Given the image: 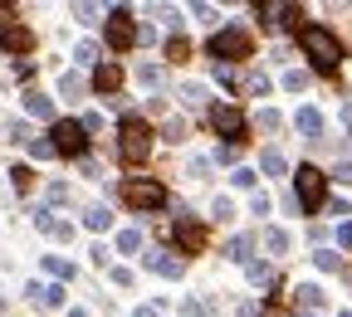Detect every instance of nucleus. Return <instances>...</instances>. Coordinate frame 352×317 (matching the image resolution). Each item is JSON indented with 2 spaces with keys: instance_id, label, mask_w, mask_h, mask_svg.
I'll return each instance as SVG.
<instances>
[{
  "instance_id": "nucleus-1",
  "label": "nucleus",
  "mask_w": 352,
  "mask_h": 317,
  "mask_svg": "<svg viewBox=\"0 0 352 317\" xmlns=\"http://www.w3.org/2000/svg\"><path fill=\"white\" fill-rule=\"evenodd\" d=\"M298 44H303V54L314 59L318 73H333V69L342 64V44H338V34H328L323 25H303V30H298Z\"/></svg>"
},
{
  "instance_id": "nucleus-2",
  "label": "nucleus",
  "mask_w": 352,
  "mask_h": 317,
  "mask_svg": "<svg viewBox=\"0 0 352 317\" xmlns=\"http://www.w3.org/2000/svg\"><path fill=\"white\" fill-rule=\"evenodd\" d=\"M118 137H122V156H127V161H147V152H152V127H147L142 117H122Z\"/></svg>"
},
{
  "instance_id": "nucleus-3",
  "label": "nucleus",
  "mask_w": 352,
  "mask_h": 317,
  "mask_svg": "<svg viewBox=\"0 0 352 317\" xmlns=\"http://www.w3.org/2000/svg\"><path fill=\"white\" fill-rule=\"evenodd\" d=\"M210 54H215V64H235V59H250V34L245 30H220V34H210Z\"/></svg>"
},
{
  "instance_id": "nucleus-4",
  "label": "nucleus",
  "mask_w": 352,
  "mask_h": 317,
  "mask_svg": "<svg viewBox=\"0 0 352 317\" xmlns=\"http://www.w3.org/2000/svg\"><path fill=\"white\" fill-rule=\"evenodd\" d=\"M50 142H54L64 156L88 161V132H83V122H54V127H50Z\"/></svg>"
},
{
  "instance_id": "nucleus-5",
  "label": "nucleus",
  "mask_w": 352,
  "mask_h": 317,
  "mask_svg": "<svg viewBox=\"0 0 352 317\" xmlns=\"http://www.w3.org/2000/svg\"><path fill=\"white\" fill-rule=\"evenodd\" d=\"M323 196H328L323 171H318V166H298V205L314 215V210H323Z\"/></svg>"
},
{
  "instance_id": "nucleus-6",
  "label": "nucleus",
  "mask_w": 352,
  "mask_h": 317,
  "mask_svg": "<svg viewBox=\"0 0 352 317\" xmlns=\"http://www.w3.org/2000/svg\"><path fill=\"white\" fill-rule=\"evenodd\" d=\"M108 44L113 49H132V44H138V25H132V15L122 5L108 10Z\"/></svg>"
},
{
  "instance_id": "nucleus-7",
  "label": "nucleus",
  "mask_w": 352,
  "mask_h": 317,
  "mask_svg": "<svg viewBox=\"0 0 352 317\" xmlns=\"http://www.w3.org/2000/svg\"><path fill=\"white\" fill-rule=\"evenodd\" d=\"M210 127L220 132V137L240 142V137H245V113H240V108H230V103H220V108H210Z\"/></svg>"
},
{
  "instance_id": "nucleus-8",
  "label": "nucleus",
  "mask_w": 352,
  "mask_h": 317,
  "mask_svg": "<svg viewBox=\"0 0 352 317\" xmlns=\"http://www.w3.org/2000/svg\"><path fill=\"white\" fill-rule=\"evenodd\" d=\"M127 205L132 210H157V205H166V191L157 180H127Z\"/></svg>"
},
{
  "instance_id": "nucleus-9",
  "label": "nucleus",
  "mask_w": 352,
  "mask_h": 317,
  "mask_svg": "<svg viewBox=\"0 0 352 317\" xmlns=\"http://www.w3.org/2000/svg\"><path fill=\"white\" fill-rule=\"evenodd\" d=\"M171 235H176V244H182L186 254H201V249H206V230H201V224H196L191 215L176 220V224H171Z\"/></svg>"
},
{
  "instance_id": "nucleus-10",
  "label": "nucleus",
  "mask_w": 352,
  "mask_h": 317,
  "mask_svg": "<svg viewBox=\"0 0 352 317\" xmlns=\"http://www.w3.org/2000/svg\"><path fill=\"white\" fill-rule=\"evenodd\" d=\"M142 263L152 274H162V279H182V259L176 254H142Z\"/></svg>"
},
{
  "instance_id": "nucleus-11",
  "label": "nucleus",
  "mask_w": 352,
  "mask_h": 317,
  "mask_svg": "<svg viewBox=\"0 0 352 317\" xmlns=\"http://www.w3.org/2000/svg\"><path fill=\"white\" fill-rule=\"evenodd\" d=\"M294 127L303 132L308 142H318V132H323V113L318 108H298V117H294Z\"/></svg>"
},
{
  "instance_id": "nucleus-12",
  "label": "nucleus",
  "mask_w": 352,
  "mask_h": 317,
  "mask_svg": "<svg viewBox=\"0 0 352 317\" xmlns=\"http://www.w3.org/2000/svg\"><path fill=\"white\" fill-rule=\"evenodd\" d=\"M94 83H98V93H108V98H118V83H122V69H118V64H98V73H94Z\"/></svg>"
},
{
  "instance_id": "nucleus-13",
  "label": "nucleus",
  "mask_w": 352,
  "mask_h": 317,
  "mask_svg": "<svg viewBox=\"0 0 352 317\" xmlns=\"http://www.w3.org/2000/svg\"><path fill=\"white\" fill-rule=\"evenodd\" d=\"M298 10L294 5H284V0H264V5H259V20L264 25H284V20H294Z\"/></svg>"
},
{
  "instance_id": "nucleus-14",
  "label": "nucleus",
  "mask_w": 352,
  "mask_h": 317,
  "mask_svg": "<svg viewBox=\"0 0 352 317\" xmlns=\"http://www.w3.org/2000/svg\"><path fill=\"white\" fill-rule=\"evenodd\" d=\"M25 293H30L34 303H44V307H59V303H64V283H50V288H44V283H30Z\"/></svg>"
},
{
  "instance_id": "nucleus-15",
  "label": "nucleus",
  "mask_w": 352,
  "mask_h": 317,
  "mask_svg": "<svg viewBox=\"0 0 352 317\" xmlns=\"http://www.w3.org/2000/svg\"><path fill=\"white\" fill-rule=\"evenodd\" d=\"M34 224H39L44 235H54V239H69V224L54 220V210H34Z\"/></svg>"
},
{
  "instance_id": "nucleus-16",
  "label": "nucleus",
  "mask_w": 352,
  "mask_h": 317,
  "mask_svg": "<svg viewBox=\"0 0 352 317\" xmlns=\"http://www.w3.org/2000/svg\"><path fill=\"white\" fill-rule=\"evenodd\" d=\"M0 44H6L10 54H25V49H30V30H20V25H6V34H0Z\"/></svg>"
},
{
  "instance_id": "nucleus-17",
  "label": "nucleus",
  "mask_w": 352,
  "mask_h": 317,
  "mask_svg": "<svg viewBox=\"0 0 352 317\" xmlns=\"http://www.w3.org/2000/svg\"><path fill=\"white\" fill-rule=\"evenodd\" d=\"M25 113H30V117H44V122H50V117H54V103L44 98V93H25Z\"/></svg>"
},
{
  "instance_id": "nucleus-18",
  "label": "nucleus",
  "mask_w": 352,
  "mask_h": 317,
  "mask_svg": "<svg viewBox=\"0 0 352 317\" xmlns=\"http://www.w3.org/2000/svg\"><path fill=\"white\" fill-rule=\"evenodd\" d=\"M83 224H88V230H98V235H103V230H108V224H113V210H108V205H88V215H83Z\"/></svg>"
},
{
  "instance_id": "nucleus-19",
  "label": "nucleus",
  "mask_w": 352,
  "mask_h": 317,
  "mask_svg": "<svg viewBox=\"0 0 352 317\" xmlns=\"http://www.w3.org/2000/svg\"><path fill=\"white\" fill-rule=\"evenodd\" d=\"M182 103H186V108H206V103H210L206 83H182Z\"/></svg>"
},
{
  "instance_id": "nucleus-20",
  "label": "nucleus",
  "mask_w": 352,
  "mask_h": 317,
  "mask_svg": "<svg viewBox=\"0 0 352 317\" xmlns=\"http://www.w3.org/2000/svg\"><path fill=\"white\" fill-rule=\"evenodd\" d=\"M74 59H78V64H103V49H98L94 39H78V44H74Z\"/></svg>"
},
{
  "instance_id": "nucleus-21",
  "label": "nucleus",
  "mask_w": 352,
  "mask_h": 317,
  "mask_svg": "<svg viewBox=\"0 0 352 317\" xmlns=\"http://www.w3.org/2000/svg\"><path fill=\"white\" fill-rule=\"evenodd\" d=\"M298 303H303V312L323 307V288H318V283H298Z\"/></svg>"
},
{
  "instance_id": "nucleus-22",
  "label": "nucleus",
  "mask_w": 352,
  "mask_h": 317,
  "mask_svg": "<svg viewBox=\"0 0 352 317\" xmlns=\"http://www.w3.org/2000/svg\"><path fill=\"white\" fill-rule=\"evenodd\" d=\"M30 156H34V161H50V156H59V147H54L50 137H30Z\"/></svg>"
},
{
  "instance_id": "nucleus-23",
  "label": "nucleus",
  "mask_w": 352,
  "mask_h": 317,
  "mask_svg": "<svg viewBox=\"0 0 352 317\" xmlns=\"http://www.w3.org/2000/svg\"><path fill=\"white\" fill-rule=\"evenodd\" d=\"M259 171H264V176H284V156H279L274 147H270V152H259Z\"/></svg>"
},
{
  "instance_id": "nucleus-24",
  "label": "nucleus",
  "mask_w": 352,
  "mask_h": 317,
  "mask_svg": "<svg viewBox=\"0 0 352 317\" xmlns=\"http://www.w3.org/2000/svg\"><path fill=\"white\" fill-rule=\"evenodd\" d=\"M226 259H235V263H250V239H245V235H235V239L226 244Z\"/></svg>"
},
{
  "instance_id": "nucleus-25",
  "label": "nucleus",
  "mask_w": 352,
  "mask_h": 317,
  "mask_svg": "<svg viewBox=\"0 0 352 317\" xmlns=\"http://www.w3.org/2000/svg\"><path fill=\"white\" fill-rule=\"evenodd\" d=\"M142 249V230H122L118 235V254H138Z\"/></svg>"
},
{
  "instance_id": "nucleus-26",
  "label": "nucleus",
  "mask_w": 352,
  "mask_h": 317,
  "mask_svg": "<svg viewBox=\"0 0 352 317\" xmlns=\"http://www.w3.org/2000/svg\"><path fill=\"white\" fill-rule=\"evenodd\" d=\"M264 249H270V254H284V249H289V235L270 224V230H264Z\"/></svg>"
},
{
  "instance_id": "nucleus-27",
  "label": "nucleus",
  "mask_w": 352,
  "mask_h": 317,
  "mask_svg": "<svg viewBox=\"0 0 352 317\" xmlns=\"http://www.w3.org/2000/svg\"><path fill=\"white\" fill-rule=\"evenodd\" d=\"M245 274H250V283H274V268L270 263H245Z\"/></svg>"
},
{
  "instance_id": "nucleus-28",
  "label": "nucleus",
  "mask_w": 352,
  "mask_h": 317,
  "mask_svg": "<svg viewBox=\"0 0 352 317\" xmlns=\"http://www.w3.org/2000/svg\"><path fill=\"white\" fill-rule=\"evenodd\" d=\"M44 268H50V274H54V279H64V283L74 279V268H69L64 259H54V254H50V259H44Z\"/></svg>"
},
{
  "instance_id": "nucleus-29",
  "label": "nucleus",
  "mask_w": 352,
  "mask_h": 317,
  "mask_svg": "<svg viewBox=\"0 0 352 317\" xmlns=\"http://www.w3.org/2000/svg\"><path fill=\"white\" fill-rule=\"evenodd\" d=\"M10 180H15V191L25 196V191L34 186V171H25V166H15V171H10Z\"/></svg>"
},
{
  "instance_id": "nucleus-30",
  "label": "nucleus",
  "mask_w": 352,
  "mask_h": 317,
  "mask_svg": "<svg viewBox=\"0 0 352 317\" xmlns=\"http://www.w3.org/2000/svg\"><path fill=\"white\" fill-rule=\"evenodd\" d=\"M186 54H191V44H186V39H166V59H176V64H182Z\"/></svg>"
},
{
  "instance_id": "nucleus-31",
  "label": "nucleus",
  "mask_w": 352,
  "mask_h": 317,
  "mask_svg": "<svg viewBox=\"0 0 352 317\" xmlns=\"http://www.w3.org/2000/svg\"><path fill=\"white\" fill-rule=\"evenodd\" d=\"M162 137H166V142H182V137H186V122H182V117H171V122L162 127Z\"/></svg>"
},
{
  "instance_id": "nucleus-32",
  "label": "nucleus",
  "mask_w": 352,
  "mask_h": 317,
  "mask_svg": "<svg viewBox=\"0 0 352 317\" xmlns=\"http://www.w3.org/2000/svg\"><path fill=\"white\" fill-rule=\"evenodd\" d=\"M314 263L323 268V274H338V254H333V249H318V254H314Z\"/></svg>"
},
{
  "instance_id": "nucleus-33",
  "label": "nucleus",
  "mask_w": 352,
  "mask_h": 317,
  "mask_svg": "<svg viewBox=\"0 0 352 317\" xmlns=\"http://www.w3.org/2000/svg\"><path fill=\"white\" fill-rule=\"evenodd\" d=\"M182 312H191V317H206V312H210V303H206V298H182Z\"/></svg>"
},
{
  "instance_id": "nucleus-34",
  "label": "nucleus",
  "mask_w": 352,
  "mask_h": 317,
  "mask_svg": "<svg viewBox=\"0 0 352 317\" xmlns=\"http://www.w3.org/2000/svg\"><path fill=\"white\" fill-rule=\"evenodd\" d=\"M59 88H64L69 98H78V93H83V78H78V73H64V78H59Z\"/></svg>"
},
{
  "instance_id": "nucleus-35",
  "label": "nucleus",
  "mask_w": 352,
  "mask_h": 317,
  "mask_svg": "<svg viewBox=\"0 0 352 317\" xmlns=\"http://www.w3.org/2000/svg\"><path fill=\"white\" fill-rule=\"evenodd\" d=\"M284 88H289V93H303V88H308V73H298V69L284 73Z\"/></svg>"
},
{
  "instance_id": "nucleus-36",
  "label": "nucleus",
  "mask_w": 352,
  "mask_h": 317,
  "mask_svg": "<svg viewBox=\"0 0 352 317\" xmlns=\"http://www.w3.org/2000/svg\"><path fill=\"white\" fill-rule=\"evenodd\" d=\"M235 156H240V142H226V147H220V152H215V161H226V166H230Z\"/></svg>"
},
{
  "instance_id": "nucleus-37",
  "label": "nucleus",
  "mask_w": 352,
  "mask_h": 317,
  "mask_svg": "<svg viewBox=\"0 0 352 317\" xmlns=\"http://www.w3.org/2000/svg\"><path fill=\"white\" fill-rule=\"evenodd\" d=\"M142 83L157 88V83H162V69H157V64H142Z\"/></svg>"
},
{
  "instance_id": "nucleus-38",
  "label": "nucleus",
  "mask_w": 352,
  "mask_h": 317,
  "mask_svg": "<svg viewBox=\"0 0 352 317\" xmlns=\"http://www.w3.org/2000/svg\"><path fill=\"white\" fill-rule=\"evenodd\" d=\"M259 127H264V132H274V127H279V113H274V108H264V113H259Z\"/></svg>"
},
{
  "instance_id": "nucleus-39",
  "label": "nucleus",
  "mask_w": 352,
  "mask_h": 317,
  "mask_svg": "<svg viewBox=\"0 0 352 317\" xmlns=\"http://www.w3.org/2000/svg\"><path fill=\"white\" fill-rule=\"evenodd\" d=\"M210 210H215L220 220H235V210H230V200H226V196H215V205H210Z\"/></svg>"
},
{
  "instance_id": "nucleus-40",
  "label": "nucleus",
  "mask_w": 352,
  "mask_h": 317,
  "mask_svg": "<svg viewBox=\"0 0 352 317\" xmlns=\"http://www.w3.org/2000/svg\"><path fill=\"white\" fill-rule=\"evenodd\" d=\"M250 215H270V196H259V191H254V200H250Z\"/></svg>"
},
{
  "instance_id": "nucleus-41",
  "label": "nucleus",
  "mask_w": 352,
  "mask_h": 317,
  "mask_svg": "<svg viewBox=\"0 0 352 317\" xmlns=\"http://www.w3.org/2000/svg\"><path fill=\"white\" fill-rule=\"evenodd\" d=\"M230 180H235V186H245V191H250V186H254V180H259V176H254V171H235Z\"/></svg>"
},
{
  "instance_id": "nucleus-42",
  "label": "nucleus",
  "mask_w": 352,
  "mask_h": 317,
  "mask_svg": "<svg viewBox=\"0 0 352 317\" xmlns=\"http://www.w3.org/2000/svg\"><path fill=\"white\" fill-rule=\"evenodd\" d=\"M113 283L118 288H132V268H113Z\"/></svg>"
},
{
  "instance_id": "nucleus-43",
  "label": "nucleus",
  "mask_w": 352,
  "mask_h": 317,
  "mask_svg": "<svg viewBox=\"0 0 352 317\" xmlns=\"http://www.w3.org/2000/svg\"><path fill=\"white\" fill-rule=\"evenodd\" d=\"M338 244H342V249H352V224H347V220L338 224Z\"/></svg>"
},
{
  "instance_id": "nucleus-44",
  "label": "nucleus",
  "mask_w": 352,
  "mask_h": 317,
  "mask_svg": "<svg viewBox=\"0 0 352 317\" xmlns=\"http://www.w3.org/2000/svg\"><path fill=\"white\" fill-rule=\"evenodd\" d=\"M186 171H191V176H196V180H201V176H206V171H210V161H201V156H191V166H186Z\"/></svg>"
},
{
  "instance_id": "nucleus-45",
  "label": "nucleus",
  "mask_w": 352,
  "mask_h": 317,
  "mask_svg": "<svg viewBox=\"0 0 352 317\" xmlns=\"http://www.w3.org/2000/svg\"><path fill=\"white\" fill-rule=\"evenodd\" d=\"M138 317H162V312L157 307H138Z\"/></svg>"
},
{
  "instance_id": "nucleus-46",
  "label": "nucleus",
  "mask_w": 352,
  "mask_h": 317,
  "mask_svg": "<svg viewBox=\"0 0 352 317\" xmlns=\"http://www.w3.org/2000/svg\"><path fill=\"white\" fill-rule=\"evenodd\" d=\"M298 317H314V312H298Z\"/></svg>"
},
{
  "instance_id": "nucleus-47",
  "label": "nucleus",
  "mask_w": 352,
  "mask_h": 317,
  "mask_svg": "<svg viewBox=\"0 0 352 317\" xmlns=\"http://www.w3.org/2000/svg\"><path fill=\"white\" fill-rule=\"evenodd\" d=\"M338 317H352V312H338Z\"/></svg>"
}]
</instances>
